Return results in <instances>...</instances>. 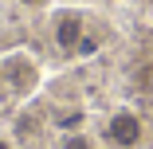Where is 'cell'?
Wrapping results in <instances>:
<instances>
[{
  "instance_id": "4",
  "label": "cell",
  "mask_w": 153,
  "mask_h": 149,
  "mask_svg": "<svg viewBox=\"0 0 153 149\" xmlns=\"http://www.w3.org/2000/svg\"><path fill=\"white\" fill-rule=\"evenodd\" d=\"M59 149H94V137H90V133H82V130H71V133H63Z\"/></svg>"
},
{
  "instance_id": "1",
  "label": "cell",
  "mask_w": 153,
  "mask_h": 149,
  "mask_svg": "<svg viewBox=\"0 0 153 149\" xmlns=\"http://www.w3.org/2000/svg\"><path fill=\"white\" fill-rule=\"evenodd\" d=\"M141 137H145V122H141V114L130 110V106H118L102 122V141L110 149H137Z\"/></svg>"
},
{
  "instance_id": "7",
  "label": "cell",
  "mask_w": 153,
  "mask_h": 149,
  "mask_svg": "<svg viewBox=\"0 0 153 149\" xmlns=\"http://www.w3.org/2000/svg\"><path fill=\"white\" fill-rule=\"evenodd\" d=\"M24 4H32V8H36V4H43V0H24Z\"/></svg>"
},
{
  "instance_id": "2",
  "label": "cell",
  "mask_w": 153,
  "mask_h": 149,
  "mask_svg": "<svg viewBox=\"0 0 153 149\" xmlns=\"http://www.w3.org/2000/svg\"><path fill=\"white\" fill-rule=\"evenodd\" d=\"M0 82H8L16 94H27V90L39 82V67H36L27 55H8L4 63H0Z\"/></svg>"
},
{
  "instance_id": "6",
  "label": "cell",
  "mask_w": 153,
  "mask_h": 149,
  "mask_svg": "<svg viewBox=\"0 0 153 149\" xmlns=\"http://www.w3.org/2000/svg\"><path fill=\"white\" fill-rule=\"evenodd\" d=\"M0 149H16V145H12V137H4V133H0Z\"/></svg>"
},
{
  "instance_id": "3",
  "label": "cell",
  "mask_w": 153,
  "mask_h": 149,
  "mask_svg": "<svg viewBox=\"0 0 153 149\" xmlns=\"http://www.w3.org/2000/svg\"><path fill=\"white\" fill-rule=\"evenodd\" d=\"M82 36H86L82 12L71 8V12H59V16H55V47H59V51H79Z\"/></svg>"
},
{
  "instance_id": "5",
  "label": "cell",
  "mask_w": 153,
  "mask_h": 149,
  "mask_svg": "<svg viewBox=\"0 0 153 149\" xmlns=\"http://www.w3.org/2000/svg\"><path fill=\"white\" fill-rule=\"evenodd\" d=\"M98 51V43L90 39V36H82V43H79V55H94Z\"/></svg>"
}]
</instances>
